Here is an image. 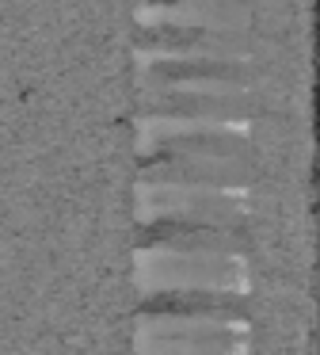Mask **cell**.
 <instances>
[{
	"instance_id": "obj_1",
	"label": "cell",
	"mask_w": 320,
	"mask_h": 355,
	"mask_svg": "<svg viewBox=\"0 0 320 355\" xmlns=\"http://www.w3.org/2000/svg\"><path fill=\"white\" fill-rule=\"evenodd\" d=\"M141 46L164 58H229L240 62L244 42L236 31H213V27H168V24H145Z\"/></svg>"
},
{
	"instance_id": "obj_2",
	"label": "cell",
	"mask_w": 320,
	"mask_h": 355,
	"mask_svg": "<svg viewBox=\"0 0 320 355\" xmlns=\"http://www.w3.org/2000/svg\"><path fill=\"white\" fill-rule=\"evenodd\" d=\"M145 180H157L164 187H233L244 184L240 161H221V157H195V153H160L145 164Z\"/></svg>"
},
{
	"instance_id": "obj_3",
	"label": "cell",
	"mask_w": 320,
	"mask_h": 355,
	"mask_svg": "<svg viewBox=\"0 0 320 355\" xmlns=\"http://www.w3.org/2000/svg\"><path fill=\"white\" fill-rule=\"evenodd\" d=\"M149 80L157 88H213V92H240L248 69L229 58H164L152 65Z\"/></svg>"
},
{
	"instance_id": "obj_4",
	"label": "cell",
	"mask_w": 320,
	"mask_h": 355,
	"mask_svg": "<svg viewBox=\"0 0 320 355\" xmlns=\"http://www.w3.org/2000/svg\"><path fill=\"white\" fill-rule=\"evenodd\" d=\"M152 115L168 119H198V123H225L244 119L240 92H213V88H164L157 100H149Z\"/></svg>"
},
{
	"instance_id": "obj_5",
	"label": "cell",
	"mask_w": 320,
	"mask_h": 355,
	"mask_svg": "<svg viewBox=\"0 0 320 355\" xmlns=\"http://www.w3.org/2000/svg\"><path fill=\"white\" fill-rule=\"evenodd\" d=\"M160 153H195V157H221V161H240L244 157V138L229 130H179V134H164Z\"/></svg>"
}]
</instances>
